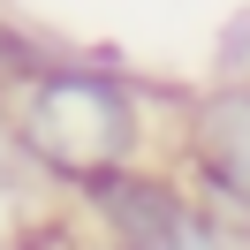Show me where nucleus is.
Listing matches in <instances>:
<instances>
[{"label": "nucleus", "mask_w": 250, "mask_h": 250, "mask_svg": "<svg viewBox=\"0 0 250 250\" xmlns=\"http://www.w3.org/2000/svg\"><path fill=\"white\" fill-rule=\"evenodd\" d=\"M174 167L250 243V83H205L174 106Z\"/></svg>", "instance_id": "7ed1b4c3"}, {"label": "nucleus", "mask_w": 250, "mask_h": 250, "mask_svg": "<svg viewBox=\"0 0 250 250\" xmlns=\"http://www.w3.org/2000/svg\"><path fill=\"white\" fill-rule=\"evenodd\" d=\"M91 250H250L212 205L189 189V174L174 159H137V167L91 174L83 189H68Z\"/></svg>", "instance_id": "f03ea898"}, {"label": "nucleus", "mask_w": 250, "mask_h": 250, "mask_svg": "<svg viewBox=\"0 0 250 250\" xmlns=\"http://www.w3.org/2000/svg\"><path fill=\"white\" fill-rule=\"evenodd\" d=\"M212 83H250V8H235L212 38Z\"/></svg>", "instance_id": "20e7f679"}, {"label": "nucleus", "mask_w": 250, "mask_h": 250, "mask_svg": "<svg viewBox=\"0 0 250 250\" xmlns=\"http://www.w3.org/2000/svg\"><path fill=\"white\" fill-rule=\"evenodd\" d=\"M0 129L16 144V159L53 189H83L91 174L167 159L159 152V91L99 46H61L0 106Z\"/></svg>", "instance_id": "f257e3e1"}]
</instances>
